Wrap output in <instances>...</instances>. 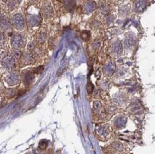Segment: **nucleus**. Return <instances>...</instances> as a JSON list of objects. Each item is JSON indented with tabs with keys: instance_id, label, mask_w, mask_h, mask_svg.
Segmentation results:
<instances>
[{
	"instance_id": "obj_1",
	"label": "nucleus",
	"mask_w": 155,
	"mask_h": 154,
	"mask_svg": "<svg viewBox=\"0 0 155 154\" xmlns=\"http://www.w3.org/2000/svg\"><path fill=\"white\" fill-rule=\"evenodd\" d=\"M12 24L14 28L18 30H22L25 28V22L23 16L20 14H17L13 16L12 17Z\"/></svg>"
},
{
	"instance_id": "obj_2",
	"label": "nucleus",
	"mask_w": 155,
	"mask_h": 154,
	"mask_svg": "<svg viewBox=\"0 0 155 154\" xmlns=\"http://www.w3.org/2000/svg\"><path fill=\"white\" fill-rule=\"evenodd\" d=\"M12 46L14 48H23L25 46V41L24 37L19 34H16L12 37L11 40Z\"/></svg>"
},
{
	"instance_id": "obj_3",
	"label": "nucleus",
	"mask_w": 155,
	"mask_h": 154,
	"mask_svg": "<svg viewBox=\"0 0 155 154\" xmlns=\"http://www.w3.org/2000/svg\"><path fill=\"white\" fill-rule=\"evenodd\" d=\"M147 7L146 0H135L133 4L134 11L136 12H142Z\"/></svg>"
},
{
	"instance_id": "obj_4",
	"label": "nucleus",
	"mask_w": 155,
	"mask_h": 154,
	"mask_svg": "<svg viewBox=\"0 0 155 154\" xmlns=\"http://www.w3.org/2000/svg\"><path fill=\"white\" fill-rule=\"evenodd\" d=\"M2 64L4 67L8 69H12L15 66V61L14 59L10 55H7L2 60Z\"/></svg>"
},
{
	"instance_id": "obj_5",
	"label": "nucleus",
	"mask_w": 155,
	"mask_h": 154,
	"mask_svg": "<svg viewBox=\"0 0 155 154\" xmlns=\"http://www.w3.org/2000/svg\"><path fill=\"white\" fill-rule=\"evenodd\" d=\"M40 22H41V19L38 15H29L27 17V23L31 27L38 26Z\"/></svg>"
},
{
	"instance_id": "obj_6",
	"label": "nucleus",
	"mask_w": 155,
	"mask_h": 154,
	"mask_svg": "<svg viewBox=\"0 0 155 154\" xmlns=\"http://www.w3.org/2000/svg\"><path fill=\"white\" fill-rule=\"evenodd\" d=\"M42 12L45 17H49L53 14V9L49 1H45L42 5Z\"/></svg>"
},
{
	"instance_id": "obj_7",
	"label": "nucleus",
	"mask_w": 155,
	"mask_h": 154,
	"mask_svg": "<svg viewBox=\"0 0 155 154\" xmlns=\"http://www.w3.org/2000/svg\"><path fill=\"white\" fill-rule=\"evenodd\" d=\"M135 43V37L133 34L128 33L124 39V46L127 49L130 48Z\"/></svg>"
},
{
	"instance_id": "obj_8",
	"label": "nucleus",
	"mask_w": 155,
	"mask_h": 154,
	"mask_svg": "<svg viewBox=\"0 0 155 154\" xmlns=\"http://www.w3.org/2000/svg\"><path fill=\"white\" fill-rule=\"evenodd\" d=\"M7 83L9 85H16L19 82V76L16 72H12L9 74L6 79Z\"/></svg>"
},
{
	"instance_id": "obj_9",
	"label": "nucleus",
	"mask_w": 155,
	"mask_h": 154,
	"mask_svg": "<svg viewBox=\"0 0 155 154\" xmlns=\"http://www.w3.org/2000/svg\"><path fill=\"white\" fill-rule=\"evenodd\" d=\"M96 9V4L92 0H88L84 5V12L86 14L93 12Z\"/></svg>"
},
{
	"instance_id": "obj_10",
	"label": "nucleus",
	"mask_w": 155,
	"mask_h": 154,
	"mask_svg": "<svg viewBox=\"0 0 155 154\" xmlns=\"http://www.w3.org/2000/svg\"><path fill=\"white\" fill-rule=\"evenodd\" d=\"M64 4L67 10L72 11L75 6V0H64Z\"/></svg>"
},
{
	"instance_id": "obj_11",
	"label": "nucleus",
	"mask_w": 155,
	"mask_h": 154,
	"mask_svg": "<svg viewBox=\"0 0 155 154\" xmlns=\"http://www.w3.org/2000/svg\"><path fill=\"white\" fill-rule=\"evenodd\" d=\"M112 51H113V53H117V54L121 53V51H122V44H121L120 41H117L113 44Z\"/></svg>"
},
{
	"instance_id": "obj_12",
	"label": "nucleus",
	"mask_w": 155,
	"mask_h": 154,
	"mask_svg": "<svg viewBox=\"0 0 155 154\" xmlns=\"http://www.w3.org/2000/svg\"><path fill=\"white\" fill-rule=\"evenodd\" d=\"M22 61L25 64H30L33 62V57L30 53H25L22 56Z\"/></svg>"
},
{
	"instance_id": "obj_13",
	"label": "nucleus",
	"mask_w": 155,
	"mask_h": 154,
	"mask_svg": "<svg viewBox=\"0 0 155 154\" xmlns=\"http://www.w3.org/2000/svg\"><path fill=\"white\" fill-rule=\"evenodd\" d=\"M34 79V74L31 72H27L24 77V82L25 85H29Z\"/></svg>"
},
{
	"instance_id": "obj_14",
	"label": "nucleus",
	"mask_w": 155,
	"mask_h": 154,
	"mask_svg": "<svg viewBox=\"0 0 155 154\" xmlns=\"http://www.w3.org/2000/svg\"><path fill=\"white\" fill-rule=\"evenodd\" d=\"M1 30H7L10 27V24H9V20H8L6 18H4L1 17Z\"/></svg>"
},
{
	"instance_id": "obj_15",
	"label": "nucleus",
	"mask_w": 155,
	"mask_h": 154,
	"mask_svg": "<svg viewBox=\"0 0 155 154\" xmlns=\"http://www.w3.org/2000/svg\"><path fill=\"white\" fill-rule=\"evenodd\" d=\"M114 66L112 63H109L105 68V72L106 74H112V73L114 72Z\"/></svg>"
},
{
	"instance_id": "obj_16",
	"label": "nucleus",
	"mask_w": 155,
	"mask_h": 154,
	"mask_svg": "<svg viewBox=\"0 0 155 154\" xmlns=\"http://www.w3.org/2000/svg\"><path fill=\"white\" fill-rule=\"evenodd\" d=\"M12 52L13 56H14L16 59H19V58L21 57V56H22V52H21L20 50L18 49H13Z\"/></svg>"
},
{
	"instance_id": "obj_17",
	"label": "nucleus",
	"mask_w": 155,
	"mask_h": 154,
	"mask_svg": "<svg viewBox=\"0 0 155 154\" xmlns=\"http://www.w3.org/2000/svg\"><path fill=\"white\" fill-rule=\"evenodd\" d=\"M89 37L90 33L89 32H87V31H84V32H82V33H81V37H82V39L84 41H87V40H89Z\"/></svg>"
},
{
	"instance_id": "obj_18",
	"label": "nucleus",
	"mask_w": 155,
	"mask_h": 154,
	"mask_svg": "<svg viewBox=\"0 0 155 154\" xmlns=\"http://www.w3.org/2000/svg\"><path fill=\"white\" fill-rule=\"evenodd\" d=\"M100 12L103 14H106L109 12V6L106 5V4H100Z\"/></svg>"
}]
</instances>
